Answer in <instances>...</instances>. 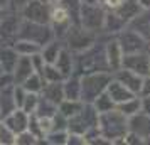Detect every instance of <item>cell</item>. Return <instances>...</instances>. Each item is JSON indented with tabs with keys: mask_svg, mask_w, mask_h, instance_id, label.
Returning a JSON list of instances; mask_svg holds the SVG:
<instances>
[{
	"mask_svg": "<svg viewBox=\"0 0 150 145\" xmlns=\"http://www.w3.org/2000/svg\"><path fill=\"white\" fill-rule=\"evenodd\" d=\"M98 130L103 137H106L111 142H123V137L128 132V118L123 115L118 108L98 113Z\"/></svg>",
	"mask_w": 150,
	"mask_h": 145,
	"instance_id": "6da1fadb",
	"label": "cell"
},
{
	"mask_svg": "<svg viewBox=\"0 0 150 145\" xmlns=\"http://www.w3.org/2000/svg\"><path fill=\"white\" fill-rule=\"evenodd\" d=\"M34 71V66H32V61H30V56H19V59H17V64H15L14 68V73H12V76H14V83L15 84H21L24 79H27Z\"/></svg>",
	"mask_w": 150,
	"mask_h": 145,
	"instance_id": "9a60e30c",
	"label": "cell"
},
{
	"mask_svg": "<svg viewBox=\"0 0 150 145\" xmlns=\"http://www.w3.org/2000/svg\"><path fill=\"white\" fill-rule=\"evenodd\" d=\"M25 4H27V0H10V7L17 8V10H21Z\"/></svg>",
	"mask_w": 150,
	"mask_h": 145,
	"instance_id": "f35d334b",
	"label": "cell"
},
{
	"mask_svg": "<svg viewBox=\"0 0 150 145\" xmlns=\"http://www.w3.org/2000/svg\"><path fill=\"white\" fill-rule=\"evenodd\" d=\"M143 96H150V76L143 78V83H142V90H140Z\"/></svg>",
	"mask_w": 150,
	"mask_h": 145,
	"instance_id": "74e56055",
	"label": "cell"
},
{
	"mask_svg": "<svg viewBox=\"0 0 150 145\" xmlns=\"http://www.w3.org/2000/svg\"><path fill=\"white\" fill-rule=\"evenodd\" d=\"M64 81V79H62ZM62 81H49L44 84V88L41 91V96L49 100L51 103L59 105L64 100V90H62Z\"/></svg>",
	"mask_w": 150,
	"mask_h": 145,
	"instance_id": "ac0fdd59",
	"label": "cell"
},
{
	"mask_svg": "<svg viewBox=\"0 0 150 145\" xmlns=\"http://www.w3.org/2000/svg\"><path fill=\"white\" fill-rule=\"evenodd\" d=\"M14 100H15V106L21 108L22 103H24V98H25V93L27 91L22 88V84H14Z\"/></svg>",
	"mask_w": 150,
	"mask_h": 145,
	"instance_id": "e575fe53",
	"label": "cell"
},
{
	"mask_svg": "<svg viewBox=\"0 0 150 145\" xmlns=\"http://www.w3.org/2000/svg\"><path fill=\"white\" fill-rule=\"evenodd\" d=\"M54 37L56 35L51 24H37V22H29L24 21V19H22V24H19L17 39H29V41L35 42L42 47L44 44L52 41Z\"/></svg>",
	"mask_w": 150,
	"mask_h": 145,
	"instance_id": "3957f363",
	"label": "cell"
},
{
	"mask_svg": "<svg viewBox=\"0 0 150 145\" xmlns=\"http://www.w3.org/2000/svg\"><path fill=\"white\" fill-rule=\"evenodd\" d=\"M113 12H115L122 21H125L127 24H128L135 15H138L140 12H142V7L138 5L137 0H123L122 5H118Z\"/></svg>",
	"mask_w": 150,
	"mask_h": 145,
	"instance_id": "d6986e66",
	"label": "cell"
},
{
	"mask_svg": "<svg viewBox=\"0 0 150 145\" xmlns=\"http://www.w3.org/2000/svg\"><path fill=\"white\" fill-rule=\"evenodd\" d=\"M62 41H66V44H68L66 47L71 52H81L95 44V32L86 30L81 25H71Z\"/></svg>",
	"mask_w": 150,
	"mask_h": 145,
	"instance_id": "5b68a950",
	"label": "cell"
},
{
	"mask_svg": "<svg viewBox=\"0 0 150 145\" xmlns=\"http://www.w3.org/2000/svg\"><path fill=\"white\" fill-rule=\"evenodd\" d=\"M17 59H19V54L15 52V49L12 46L0 47V66H2V71L4 73L12 74L15 64H17Z\"/></svg>",
	"mask_w": 150,
	"mask_h": 145,
	"instance_id": "ffe728a7",
	"label": "cell"
},
{
	"mask_svg": "<svg viewBox=\"0 0 150 145\" xmlns=\"http://www.w3.org/2000/svg\"><path fill=\"white\" fill-rule=\"evenodd\" d=\"M62 47H64L62 41L54 37L52 41H49L47 44H44L41 47V56L44 57V61L47 62V64H54V61L57 59V56H59Z\"/></svg>",
	"mask_w": 150,
	"mask_h": 145,
	"instance_id": "7402d4cb",
	"label": "cell"
},
{
	"mask_svg": "<svg viewBox=\"0 0 150 145\" xmlns=\"http://www.w3.org/2000/svg\"><path fill=\"white\" fill-rule=\"evenodd\" d=\"M105 57H106V64H108V69L111 73H115L122 68L123 51L116 39H111L105 44Z\"/></svg>",
	"mask_w": 150,
	"mask_h": 145,
	"instance_id": "8fae6325",
	"label": "cell"
},
{
	"mask_svg": "<svg viewBox=\"0 0 150 145\" xmlns=\"http://www.w3.org/2000/svg\"><path fill=\"white\" fill-rule=\"evenodd\" d=\"M116 108H118L125 117L128 118V117H132V115H135V113L140 111V108H142V101H140L138 98L133 96L132 100H127V101H123V103L116 105Z\"/></svg>",
	"mask_w": 150,
	"mask_h": 145,
	"instance_id": "83f0119b",
	"label": "cell"
},
{
	"mask_svg": "<svg viewBox=\"0 0 150 145\" xmlns=\"http://www.w3.org/2000/svg\"><path fill=\"white\" fill-rule=\"evenodd\" d=\"M0 120L7 125L15 135L24 132V130H27V125H29V115L22 108H15V110H12L8 115H5V117L0 118Z\"/></svg>",
	"mask_w": 150,
	"mask_h": 145,
	"instance_id": "9c48e42d",
	"label": "cell"
},
{
	"mask_svg": "<svg viewBox=\"0 0 150 145\" xmlns=\"http://www.w3.org/2000/svg\"><path fill=\"white\" fill-rule=\"evenodd\" d=\"M22 19L37 24L51 22V5L46 0H27V4L21 8Z\"/></svg>",
	"mask_w": 150,
	"mask_h": 145,
	"instance_id": "8992f818",
	"label": "cell"
},
{
	"mask_svg": "<svg viewBox=\"0 0 150 145\" xmlns=\"http://www.w3.org/2000/svg\"><path fill=\"white\" fill-rule=\"evenodd\" d=\"M62 90L66 100H81V76L73 73L71 76L64 78Z\"/></svg>",
	"mask_w": 150,
	"mask_h": 145,
	"instance_id": "2e32d148",
	"label": "cell"
},
{
	"mask_svg": "<svg viewBox=\"0 0 150 145\" xmlns=\"http://www.w3.org/2000/svg\"><path fill=\"white\" fill-rule=\"evenodd\" d=\"M116 41L122 47L123 54H132V52H140L145 49V39L133 29H122L118 32Z\"/></svg>",
	"mask_w": 150,
	"mask_h": 145,
	"instance_id": "52a82bcc",
	"label": "cell"
},
{
	"mask_svg": "<svg viewBox=\"0 0 150 145\" xmlns=\"http://www.w3.org/2000/svg\"><path fill=\"white\" fill-rule=\"evenodd\" d=\"M44 144L49 145H66L68 144V130H52L49 132L46 138H44Z\"/></svg>",
	"mask_w": 150,
	"mask_h": 145,
	"instance_id": "f546056e",
	"label": "cell"
},
{
	"mask_svg": "<svg viewBox=\"0 0 150 145\" xmlns=\"http://www.w3.org/2000/svg\"><path fill=\"white\" fill-rule=\"evenodd\" d=\"M12 47L15 49V52L19 56H32L35 52H41V46L29 39H15Z\"/></svg>",
	"mask_w": 150,
	"mask_h": 145,
	"instance_id": "603a6c76",
	"label": "cell"
},
{
	"mask_svg": "<svg viewBox=\"0 0 150 145\" xmlns=\"http://www.w3.org/2000/svg\"><path fill=\"white\" fill-rule=\"evenodd\" d=\"M113 73L110 71H93L81 74V101L93 103L98 95L106 91V86L111 81Z\"/></svg>",
	"mask_w": 150,
	"mask_h": 145,
	"instance_id": "7a4b0ae2",
	"label": "cell"
},
{
	"mask_svg": "<svg viewBox=\"0 0 150 145\" xmlns=\"http://www.w3.org/2000/svg\"><path fill=\"white\" fill-rule=\"evenodd\" d=\"M54 66L57 68V71L61 73L64 78L71 76L74 73V52H71L66 46L61 49V52L57 56V59L54 61Z\"/></svg>",
	"mask_w": 150,
	"mask_h": 145,
	"instance_id": "5bb4252c",
	"label": "cell"
},
{
	"mask_svg": "<svg viewBox=\"0 0 150 145\" xmlns=\"http://www.w3.org/2000/svg\"><path fill=\"white\" fill-rule=\"evenodd\" d=\"M113 78L118 79L122 84H125V86H127L132 93H135V95L140 93V90H142L143 76L137 74V73H133V71H130V69H127V68H120L118 71H115V73H113Z\"/></svg>",
	"mask_w": 150,
	"mask_h": 145,
	"instance_id": "30bf717a",
	"label": "cell"
},
{
	"mask_svg": "<svg viewBox=\"0 0 150 145\" xmlns=\"http://www.w3.org/2000/svg\"><path fill=\"white\" fill-rule=\"evenodd\" d=\"M49 5H57V4H61V0H46Z\"/></svg>",
	"mask_w": 150,
	"mask_h": 145,
	"instance_id": "7bdbcfd3",
	"label": "cell"
},
{
	"mask_svg": "<svg viewBox=\"0 0 150 145\" xmlns=\"http://www.w3.org/2000/svg\"><path fill=\"white\" fill-rule=\"evenodd\" d=\"M39 144V138L32 135L29 130H24L15 135V145H35Z\"/></svg>",
	"mask_w": 150,
	"mask_h": 145,
	"instance_id": "836d02e7",
	"label": "cell"
},
{
	"mask_svg": "<svg viewBox=\"0 0 150 145\" xmlns=\"http://www.w3.org/2000/svg\"><path fill=\"white\" fill-rule=\"evenodd\" d=\"M142 111L150 115V96H145V100L142 101Z\"/></svg>",
	"mask_w": 150,
	"mask_h": 145,
	"instance_id": "ab89813d",
	"label": "cell"
},
{
	"mask_svg": "<svg viewBox=\"0 0 150 145\" xmlns=\"http://www.w3.org/2000/svg\"><path fill=\"white\" fill-rule=\"evenodd\" d=\"M83 106H84V101H81V100H66L64 98L61 103L57 105V110L66 118H71L74 117L76 113H79L83 110Z\"/></svg>",
	"mask_w": 150,
	"mask_h": 145,
	"instance_id": "cb8c5ba5",
	"label": "cell"
},
{
	"mask_svg": "<svg viewBox=\"0 0 150 145\" xmlns=\"http://www.w3.org/2000/svg\"><path fill=\"white\" fill-rule=\"evenodd\" d=\"M84 144H86V138H84V135L68 132V144H66V145H84Z\"/></svg>",
	"mask_w": 150,
	"mask_h": 145,
	"instance_id": "8d00e7d4",
	"label": "cell"
},
{
	"mask_svg": "<svg viewBox=\"0 0 150 145\" xmlns=\"http://www.w3.org/2000/svg\"><path fill=\"white\" fill-rule=\"evenodd\" d=\"M138 2V5L143 8V10H149L150 8V0H137Z\"/></svg>",
	"mask_w": 150,
	"mask_h": 145,
	"instance_id": "60d3db41",
	"label": "cell"
},
{
	"mask_svg": "<svg viewBox=\"0 0 150 145\" xmlns=\"http://www.w3.org/2000/svg\"><path fill=\"white\" fill-rule=\"evenodd\" d=\"M14 84L5 86L0 90V118L8 115L12 110H15V100H14Z\"/></svg>",
	"mask_w": 150,
	"mask_h": 145,
	"instance_id": "44dd1931",
	"label": "cell"
},
{
	"mask_svg": "<svg viewBox=\"0 0 150 145\" xmlns=\"http://www.w3.org/2000/svg\"><path fill=\"white\" fill-rule=\"evenodd\" d=\"M56 111H57V105L51 103L49 100H46L44 96L39 98V103H37V108H35L34 115L35 117H49L52 118L56 115Z\"/></svg>",
	"mask_w": 150,
	"mask_h": 145,
	"instance_id": "4316f807",
	"label": "cell"
},
{
	"mask_svg": "<svg viewBox=\"0 0 150 145\" xmlns=\"http://www.w3.org/2000/svg\"><path fill=\"white\" fill-rule=\"evenodd\" d=\"M105 10L98 4H81L79 10V25L91 32H100L103 30L105 24Z\"/></svg>",
	"mask_w": 150,
	"mask_h": 145,
	"instance_id": "277c9868",
	"label": "cell"
},
{
	"mask_svg": "<svg viewBox=\"0 0 150 145\" xmlns=\"http://www.w3.org/2000/svg\"><path fill=\"white\" fill-rule=\"evenodd\" d=\"M0 74H4V71H2V66H0Z\"/></svg>",
	"mask_w": 150,
	"mask_h": 145,
	"instance_id": "f6af8a7d",
	"label": "cell"
},
{
	"mask_svg": "<svg viewBox=\"0 0 150 145\" xmlns=\"http://www.w3.org/2000/svg\"><path fill=\"white\" fill-rule=\"evenodd\" d=\"M83 4H98V0H81Z\"/></svg>",
	"mask_w": 150,
	"mask_h": 145,
	"instance_id": "ee69618b",
	"label": "cell"
},
{
	"mask_svg": "<svg viewBox=\"0 0 150 145\" xmlns=\"http://www.w3.org/2000/svg\"><path fill=\"white\" fill-rule=\"evenodd\" d=\"M106 95L111 98V101L115 105H120V103H123V101L132 100V98L135 96V93H132L125 84H122L118 79H115V78H111V81H110L108 86H106Z\"/></svg>",
	"mask_w": 150,
	"mask_h": 145,
	"instance_id": "4fadbf2b",
	"label": "cell"
},
{
	"mask_svg": "<svg viewBox=\"0 0 150 145\" xmlns=\"http://www.w3.org/2000/svg\"><path fill=\"white\" fill-rule=\"evenodd\" d=\"M130 29L137 30L143 39H150V8L145 12H140L128 22Z\"/></svg>",
	"mask_w": 150,
	"mask_h": 145,
	"instance_id": "e0dca14e",
	"label": "cell"
},
{
	"mask_svg": "<svg viewBox=\"0 0 150 145\" xmlns=\"http://www.w3.org/2000/svg\"><path fill=\"white\" fill-rule=\"evenodd\" d=\"M41 76L44 78L46 83H49V81H62V79H64V76L57 71V68H56L54 64H47V62H46V66L42 69Z\"/></svg>",
	"mask_w": 150,
	"mask_h": 145,
	"instance_id": "1f68e13d",
	"label": "cell"
},
{
	"mask_svg": "<svg viewBox=\"0 0 150 145\" xmlns=\"http://www.w3.org/2000/svg\"><path fill=\"white\" fill-rule=\"evenodd\" d=\"M93 108H95L98 113H103V111H108V110H113L116 105L111 101V98L106 95V91H103L101 95H98L95 98V101H93Z\"/></svg>",
	"mask_w": 150,
	"mask_h": 145,
	"instance_id": "f1b7e54d",
	"label": "cell"
},
{
	"mask_svg": "<svg viewBox=\"0 0 150 145\" xmlns=\"http://www.w3.org/2000/svg\"><path fill=\"white\" fill-rule=\"evenodd\" d=\"M127 22L122 21L118 15L111 10L110 14H105V24H103V30H106L110 34H118L122 29H125Z\"/></svg>",
	"mask_w": 150,
	"mask_h": 145,
	"instance_id": "d4e9b609",
	"label": "cell"
},
{
	"mask_svg": "<svg viewBox=\"0 0 150 145\" xmlns=\"http://www.w3.org/2000/svg\"><path fill=\"white\" fill-rule=\"evenodd\" d=\"M21 84H22V88L25 91H29V93H41L42 88H44V84H46V81H44V78H42L39 73H32V74H30L27 79H24Z\"/></svg>",
	"mask_w": 150,
	"mask_h": 145,
	"instance_id": "484cf974",
	"label": "cell"
},
{
	"mask_svg": "<svg viewBox=\"0 0 150 145\" xmlns=\"http://www.w3.org/2000/svg\"><path fill=\"white\" fill-rule=\"evenodd\" d=\"M39 98H41V93H25V98H24V103H22V110L25 111L27 115H32L37 108V103H39Z\"/></svg>",
	"mask_w": 150,
	"mask_h": 145,
	"instance_id": "4dcf8cb0",
	"label": "cell"
},
{
	"mask_svg": "<svg viewBox=\"0 0 150 145\" xmlns=\"http://www.w3.org/2000/svg\"><path fill=\"white\" fill-rule=\"evenodd\" d=\"M122 68H127L140 76H150V54L147 52H132V54H123Z\"/></svg>",
	"mask_w": 150,
	"mask_h": 145,
	"instance_id": "ba28073f",
	"label": "cell"
},
{
	"mask_svg": "<svg viewBox=\"0 0 150 145\" xmlns=\"http://www.w3.org/2000/svg\"><path fill=\"white\" fill-rule=\"evenodd\" d=\"M0 145H15V133L0 120Z\"/></svg>",
	"mask_w": 150,
	"mask_h": 145,
	"instance_id": "d6a6232c",
	"label": "cell"
},
{
	"mask_svg": "<svg viewBox=\"0 0 150 145\" xmlns=\"http://www.w3.org/2000/svg\"><path fill=\"white\" fill-rule=\"evenodd\" d=\"M128 130L137 133L142 138H149L150 137V115L138 111L135 115L128 117Z\"/></svg>",
	"mask_w": 150,
	"mask_h": 145,
	"instance_id": "7c38bea8",
	"label": "cell"
},
{
	"mask_svg": "<svg viewBox=\"0 0 150 145\" xmlns=\"http://www.w3.org/2000/svg\"><path fill=\"white\" fill-rule=\"evenodd\" d=\"M10 7V0H0V10Z\"/></svg>",
	"mask_w": 150,
	"mask_h": 145,
	"instance_id": "b9f144b4",
	"label": "cell"
},
{
	"mask_svg": "<svg viewBox=\"0 0 150 145\" xmlns=\"http://www.w3.org/2000/svg\"><path fill=\"white\" fill-rule=\"evenodd\" d=\"M30 61H32V66H34L35 73L42 74V69H44V66H46V61H44V57L41 56V52L32 54V56H30Z\"/></svg>",
	"mask_w": 150,
	"mask_h": 145,
	"instance_id": "d590c367",
	"label": "cell"
}]
</instances>
